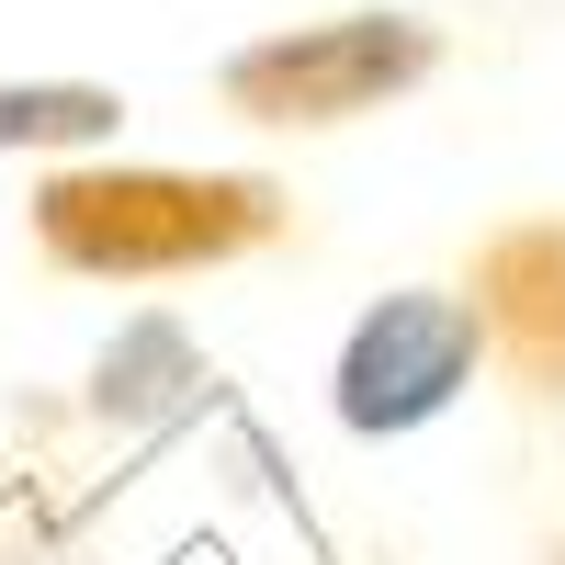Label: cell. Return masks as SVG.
Wrapping results in <instances>:
<instances>
[{
	"label": "cell",
	"instance_id": "cell-1",
	"mask_svg": "<svg viewBox=\"0 0 565 565\" xmlns=\"http://www.w3.org/2000/svg\"><path fill=\"white\" fill-rule=\"evenodd\" d=\"M34 260L57 282H204L295 238V193L271 170H170V159H68L34 170Z\"/></svg>",
	"mask_w": 565,
	"mask_h": 565
},
{
	"label": "cell",
	"instance_id": "cell-2",
	"mask_svg": "<svg viewBox=\"0 0 565 565\" xmlns=\"http://www.w3.org/2000/svg\"><path fill=\"white\" fill-rule=\"evenodd\" d=\"M452 68V34L407 0H351V12H317V23H271L249 45L215 57V103L260 125V136H340L362 114H396L418 103Z\"/></svg>",
	"mask_w": 565,
	"mask_h": 565
},
{
	"label": "cell",
	"instance_id": "cell-3",
	"mask_svg": "<svg viewBox=\"0 0 565 565\" xmlns=\"http://www.w3.org/2000/svg\"><path fill=\"white\" fill-rule=\"evenodd\" d=\"M487 385V328L452 282H385L328 351V418L351 441H418Z\"/></svg>",
	"mask_w": 565,
	"mask_h": 565
},
{
	"label": "cell",
	"instance_id": "cell-4",
	"mask_svg": "<svg viewBox=\"0 0 565 565\" xmlns=\"http://www.w3.org/2000/svg\"><path fill=\"white\" fill-rule=\"evenodd\" d=\"M463 306L487 328V373L521 407H565V215H509L463 249Z\"/></svg>",
	"mask_w": 565,
	"mask_h": 565
},
{
	"label": "cell",
	"instance_id": "cell-5",
	"mask_svg": "<svg viewBox=\"0 0 565 565\" xmlns=\"http://www.w3.org/2000/svg\"><path fill=\"white\" fill-rule=\"evenodd\" d=\"M215 396V351L193 340V317L170 306H136L103 351H90V418H114V430H170V418H193Z\"/></svg>",
	"mask_w": 565,
	"mask_h": 565
},
{
	"label": "cell",
	"instance_id": "cell-6",
	"mask_svg": "<svg viewBox=\"0 0 565 565\" xmlns=\"http://www.w3.org/2000/svg\"><path fill=\"white\" fill-rule=\"evenodd\" d=\"M125 136V90L114 79H0V159H114Z\"/></svg>",
	"mask_w": 565,
	"mask_h": 565
}]
</instances>
